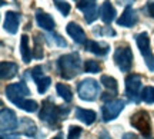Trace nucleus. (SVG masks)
I'll return each instance as SVG.
<instances>
[{
    "mask_svg": "<svg viewBox=\"0 0 154 139\" xmlns=\"http://www.w3.org/2000/svg\"><path fill=\"white\" fill-rule=\"evenodd\" d=\"M2 139H19L16 135H3V138Z\"/></svg>",
    "mask_w": 154,
    "mask_h": 139,
    "instance_id": "nucleus-35",
    "label": "nucleus"
},
{
    "mask_svg": "<svg viewBox=\"0 0 154 139\" xmlns=\"http://www.w3.org/2000/svg\"><path fill=\"white\" fill-rule=\"evenodd\" d=\"M109 45L106 43H100V42H96V40H87L86 42V50L91 52L94 55H99V56H104L107 55L109 52Z\"/></svg>",
    "mask_w": 154,
    "mask_h": 139,
    "instance_id": "nucleus-18",
    "label": "nucleus"
},
{
    "mask_svg": "<svg viewBox=\"0 0 154 139\" xmlns=\"http://www.w3.org/2000/svg\"><path fill=\"white\" fill-rule=\"evenodd\" d=\"M138 20L137 11L133 7H126V10L121 13V16L117 19V24L124 26V27H133Z\"/></svg>",
    "mask_w": 154,
    "mask_h": 139,
    "instance_id": "nucleus-12",
    "label": "nucleus"
},
{
    "mask_svg": "<svg viewBox=\"0 0 154 139\" xmlns=\"http://www.w3.org/2000/svg\"><path fill=\"white\" fill-rule=\"evenodd\" d=\"M6 95L11 103L17 105L19 102H22L27 95H30V89L24 82H19V83H11L6 88Z\"/></svg>",
    "mask_w": 154,
    "mask_h": 139,
    "instance_id": "nucleus-7",
    "label": "nucleus"
},
{
    "mask_svg": "<svg viewBox=\"0 0 154 139\" xmlns=\"http://www.w3.org/2000/svg\"><path fill=\"white\" fill-rule=\"evenodd\" d=\"M123 139H138V138L136 136V135H133V134H126Z\"/></svg>",
    "mask_w": 154,
    "mask_h": 139,
    "instance_id": "nucleus-34",
    "label": "nucleus"
},
{
    "mask_svg": "<svg viewBox=\"0 0 154 139\" xmlns=\"http://www.w3.org/2000/svg\"><path fill=\"white\" fill-rule=\"evenodd\" d=\"M67 113H69V108L64 109V108H60V106L46 100L42 105V111L38 113V118L51 128H57L60 125V121L66 119Z\"/></svg>",
    "mask_w": 154,
    "mask_h": 139,
    "instance_id": "nucleus-1",
    "label": "nucleus"
},
{
    "mask_svg": "<svg viewBox=\"0 0 154 139\" xmlns=\"http://www.w3.org/2000/svg\"><path fill=\"white\" fill-rule=\"evenodd\" d=\"M147 10H149L150 16L154 17V2H149V5H147Z\"/></svg>",
    "mask_w": 154,
    "mask_h": 139,
    "instance_id": "nucleus-32",
    "label": "nucleus"
},
{
    "mask_svg": "<svg viewBox=\"0 0 154 139\" xmlns=\"http://www.w3.org/2000/svg\"><path fill=\"white\" fill-rule=\"evenodd\" d=\"M16 106H19L20 109H23V111H26V112H36L38 108L37 102L36 100H30V99H23Z\"/></svg>",
    "mask_w": 154,
    "mask_h": 139,
    "instance_id": "nucleus-23",
    "label": "nucleus"
},
{
    "mask_svg": "<svg viewBox=\"0 0 154 139\" xmlns=\"http://www.w3.org/2000/svg\"><path fill=\"white\" fill-rule=\"evenodd\" d=\"M56 89H57V93L60 95L66 102H72L73 100V92H72V89H70V86H67V85H64V83H57Z\"/></svg>",
    "mask_w": 154,
    "mask_h": 139,
    "instance_id": "nucleus-22",
    "label": "nucleus"
},
{
    "mask_svg": "<svg viewBox=\"0 0 154 139\" xmlns=\"http://www.w3.org/2000/svg\"><path fill=\"white\" fill-rule=\"evenodd\" d=\"M99 139H111V138L109 136V134H107L106 131H103V132H101V135L99 136Z\"/></svg>",
    "mask_w": 154,
    "mask_h": 139,
    "instance_id": "nucleus-33",
    "label": "nucleus"
},
{
    "mask_svg": "<svg viewBox=\"0 0 154 139\" xmlns=\"http://www.w3.org/2000/svg\"><path fill=\"white\" fill-rule=\"evenodd\" d=\"M19 72V66L13 62H2L0 63V76L3 80L14 78Z\"/></svg>",
    "mask_w": 154,
    "mask_h": 139,
    "instance_id": "nucleus-15",
    "label": "nucleus"
},
{
    "mask_svg": "<svg viewBox=\"0 0 154 139\" xmlns=\"http://www.w3.org/2000/svg\"><path fill=\"white\" fill-rule=\"evenodd\" d=\"M124 105L126 102L121 99H113L109 100L103 108H101V116H103V121L104 122H110L113 119L120 115V112L124 109Z\"/></svg>",
    "mask_w": 154,
    "mask_h": 139,
    "instance_id": "nucleus-8",
    "label": "nucleus"
},
{
    "mask_svg": "<svg viewBox=\"0 0 154 139\" xmlns=\"http://www.w3.org/2000/svg\"><path fill=\"white\" fill-rule=\"evenodd\" d=\"M76 118L79 121H82L83 123L86 125H91V123L96 121V112L94 111H90V109H83V108H77L76 109Z\"/></svg>",
    "mask_w": 154,
    "mask_h": 139,
    "instance_id": "nucleus-19",
    "label": "nucleus"
},
{
    "mask_svg": "<svg viewBox=\"0 0 154 139\" xmlns=\"http://www.w3.org/2000/svg\"><path fill=\"white\" fill-rule=\"evenodd\" d=\"M54 5L63 16H67V15L70 13V9H72V7H70V5L67 3L66 0H54Z\"/></svg>",
    "mask_w": 154,
    "mask_h": 139,
    "instance_id": "nucleus-27",
    "label": "nucleus"
},
{
    "mask_svg": "<svg viewBox=\"0 0 154 139\" xmlns=\"http://www.w3.org/2000/svg\"><path fill=\"white\" fill-rule=\"evenodd\" d=\"M94 2L96 0H80L77 3V7L84 13V20L87 23H93L99 16V11H97Z\"/></svg>",
    "mask_w": 154,
    "mask_h": 139,
    "instance_id": "nucleus-11",
    "label": "nucleus"
},
{
    "mask_svg": "<svg viewBox=\"0 0 154 139\" xmlns=\"http://www.w3.org/2000/svg\"><path fill=\"white\" fill-rule=\"evenodd\" d=\"M114 62L121 72H130L133 66V52L128 46H120L114 52Z\"/></svg>",
    "mask_w": 154,
    "mask_h": 139,
    "instance_id": "nucleus-6",
    "label": "nucleus"
},
{
    "mask_svg": "<svg viewBox=\"0 0 154 139\" xmlns=\"http://www.w3.org/2000/svg\"><path fill=\"white\" fill-rule=\"evenodd\" d=\"M141 99L146 103H154V88L153 86H146L141 90Z\"/></svg>",
    "mask_w": 154,
    "mask_h": 139,
    "instance_id": "nucleus-25",
    "label": "nucleus"
},
{
    "mask_svg": "<svg viewBox=\"0 0 154 139\" xmlns=\"http://www.w3.org/2000/svg\"><path fill=\"white\" fill-rule=\"evenodd\" d=\"M84 69H86V72H88V73H99L100 65H99V62L88 59V60H86V63H84Z\"/></svg>",
    "mask_w": 154,
    "mask_h": 139,
    "instance_id": "nucleus-28",
    "label": "nucleus"
},
{
    "mask_svg": "<svg viewBox=\"0 0 154 139\" xmlns=\"http://www.w3.org/2000/svg\"><path fill=\"white\" fill-rule=\"evenodd\" d=\"M138 139H140V138H138Z\"/></svg>",
    "mask_w": 154,
    "mask_h": 139,
    "instance_id": "nucleus-38",
    "label": "nucleus"
},
{
    "mask_svg": "<svg viewBox=\"0 0 154 139\" xmlns=\"http://www.w3.org/2000/svg\"><path fill=\"white\" fill-rule=\"evenodd\" d=\"M19 126H20L22 132L26 135V136H34V135H36V131H37L34 122L32 119H29V118H23L22 121L19 122Z\"/></svg>",
    "mask_w": 154,
    "mask_h": 139,
    "instance_id": "nucleus-20",
    "label": "nucleus"
},
{
    "mask_svg": "<svg viewBox=\"0 0 154 139\" xmlns=\"http://www.w3.org/2000/svg\"><path fill=\"white\" fill-rule=\"evenodd\" d=\"M101 83L104 85L110 92H113V93H116L117 89H119L117 80H116L114 78H111V76H107V75H103V76H101Z\"/></svg>",
    "mask_w": 154,
    "mask_h": 139,
    "instance_id": "nucleus-24",
    "label": "nucleus"
},
{
    "mask_svg": "<svg viewBox=\"0 0 154 139\" xmlns=\"http://www.w3.org/2000/svg\"><path fill=\"white\" fill-rule=\"evenodd\" d=\"M67 33L70 34V37H73V40L79 43V45H86V33H84V30L82 29V26H79L77 23L74 22H70L67 24Z\"/></svg>",
    "mask_w": 154,
    "mask_h": 139,
    "instance_id": "nucleus-13",
    "label": "nucleus"
},
{
    "mask_svg": "<svg viewBox=\"0 0 154 139\" xmlns=\"http://www.w3.org/2000/svg\"><path fill=\"white\" fill-rule=\"evenodd\" d=\"M38 36H36V45H34V50H33V57H36V59H42L43 57V49L40 47V45H38Z\"/></svg>",
    "mask_w": 154,
    "mask_h": 139,
    "instance_id": "nucleus-30",
    "label": "nucleus"
},
{
    "mask_svg": "<svg viewBox=\"0 0 154 139\" xmlns=\"http://www.w3.org/2000/svg\"><path fill=\"white\" fill-rule=\"evenodd\" d=\"M36 83H37V89L40 93H44L46 90L49 89L50 83H51V79L49 76H43V78H40L36 80Z\"/></svg>",
    "mask_w": 154,
    "mask_h": 139,
    "instance_id": "nucleus-26",
    "label": "nucleus"
},
{
    "mask_svg": "<svg viewBox=\"0 0 154 139\" xmlns=\"http://www.w3.org/2000/svg\"><path fill=\"white\" fill-rule=\"evenodd\" d=\"M36 20H37V24L40 26L42 29L44 30H53L54 29V20H53V17L47 15V13H44L42 10H37L36 11Z\"/></svg>",
    "mask_w": 154,
    "mask_h": 139,
    "instance_id": "nucleus-17",
    "label": "nucleus"
},
{
    "mask_svg": "<svg viewBox=\"0 0 154 139\" xmlns=\"http://www.w3.org/2000/svg\"><path fill=\"white\" fill-rule=\"evenodd\" d=\"M53 139H63V138H61V135H57V136H54Z\"/></svg>",
    "mask_w": 154,
    "mask_h": 139,
    "instance_id": "nucleus-36",
    "label": "nucleus"
},
{
    "mask_svg": "<svg viewBox=\"0 0 154 139\" xmlns=\"http://www.w3.org/2000/svg\"><path fill=\"white\" fill-rule=\"evenodd\" d=\"M57 66L60 70V76L64 79H73L82 70V60L79 53L63 55L57 60Z\"/></svg>",
    "mask_w": 154,
    "mask_h": 139,
    "instance_id": "nucleus-2",
    "label": "nucleus"
},
{
    "mask_svg": "<svg viewBox=\"0 0 154 139\" xmlns=\"http://www.w3.org/2000/svg\"><path fill=\"white\" fill-rule=\"evenodd\" d=\"M77 93L83 100H96L100 95V85L94 79H84L77 86Z\"/></svg>",
    "mask_w": 154,
    "mask_h": 139,
    "instance_id": "nucleus-3",
    "label": "nucleus"
},
{
    "mask_svg": "<svg viewBox=\"0 0 154 139\" xmlns=\"http://www.w3.org/2000/svg\"><path fill=\"white\" fill-rule=\"evenodd\" d=\"M19 22H20V16L16 11H7L5 17V30H7L9 33L14 34L19 30Z\"/></svg>",
    "mask_w": 154,
    "mask_h": 139,
    "instance_id": "nucleus-14",
    "label": "nucleus"
},
{
    "mask_svg": "<svg viewBox=\"0 0 154 139\" xmlns=\"http://www.w3.org/2000/svg\"><path fill=\"white\" fill-rule=\"evenodd\" d=\"M100 16H101V20H103L106 24H110V23L114 20L116 9L110 3V0H106L104 3L101 5V9H100Z\"/></svg>",
    "mask_w": 154,
    "mask_h": 139,
    "instance_id": "nucleus-16",
    "label": "nucleus"
},
{
    "mask_svg": "<svg viewBox=\"0 0 154 139\" xmlns=\"http://www.w3.org/2000/svg\"><path fill=\"white\" fill-rule=\"evenodd\" d=\"M79 2H80V0H79Z\"/></svg>",
    "mask_w": 154,
    "mask_h": 139,
    "instance_id": "nucleus-37",
    "label": "nucleus"
},
{
    "mask_svg": "<svg viewBox=\"0 0 154 139\" xmlns=\"http://www.w3.org/2000/svg\"><path fill=\"white\" fill-rule=\"evenodd\" d=\"M130 123L143 135L144 138H150L151 136V121H150L149 113L146 111L136 112L131 116V119H130Z\"/></svg>",
    "mask_w": 154,
    "mask_h": 139,
    "instance_id": "nucleus-4",
    "label": "nucleus"
},
{
    "mask_svg": "<svg viewBox=\"0 0 154 139\" xmlns=\"http://www.w3.org/2000/svg\"><path fill=\"white\" fill-rule=\"evenodd\" d=\"M20 50H22V57L24 63H29L33 57V53L30 50V46H29V36L27 34H23L22 36V42H20Z\"/></svg>",
    "mask_w": 154,
    "mask_h": 139,
    "instance_id": "nucleus-21",
    "label": "nucleus"
},
{
    "mask_svg": "<svg viewBox=\"0 0 154 139\" xmlns=\"http://www.w3.org/2000/svg\"><path fill=\"white\" fill-rule=\"evenodd\" d=\"M136 42H137V46L140 49V53L144 57V62L151 72H154V55L151 49H150V39L149 34L143 32V33H138L136 36Z\"/></svg>",
    "mask_w": 154,
    "mask_h": 139,
    "instance_id": "nucleus-5",
    "label": "nucleus"
},
{
    "mask_svg": "<svg viewBox=\"0 0 154 139\" xmlns=\"http://www.w3.org/2000/svg\"><path fill=\"white\" fill-rule=\"evenodd\" d=\"M32 76H33L34 80H37V79L43 78V67H42V66L33 67V70H32Z\"/></svg>",
    "mask_w": 154,
    "mask_h": 139,
    "instance_id": "nucleus-31",
    "label": "nucleus"
},
{
    "mask_svg": "<svg viewBox=\"0 0 154 139\" xmlns=\"http://www.w3.org/2000/svg\"><path fill=\"white\" fill-rule=\"evenodd\" d=\"M140 89H141V78L134 73L128 75L126 78V95L131 102L137 103L140 100V98H141V96H138V95H141Z\"/></svg>",
    "mask_w": 154,
    "mask_h": 139,
    "instance_id": "nucleus-9",
    "label": "nucleus"
},
{
    "mask_svg": "<svg viewBox=\"0 0 154 139\" xmlns=\"http://www.w3.org/2000/svg\"><path fill=\"white\" fill-rule=\"evenodd\" d=\"M0 122H2V132H10L14 131L19 126V121H17L16 113L11 111V109H3L2 111V118H0Z\"/></svg>",
    "mask_w": 154,
    "mask_h": 139,
    "instance_id": "nucleus-10",
    "label": "nucleus"
},
{
    "mask_svg": "<svg viewBox=\"0 0 154 139\" xmlns=\"http://www.w3.org/2000/svg\"><path fill=\"white\" fill-rule=\"evenodd\" d=\"M82 135V128L80 126H70L69 128V136L67 139H79Z\"/></svg>",
    "mask_w": 154,
    "mask_h": 139,
    "instance_id": "nucleus-29",
    "label": "nucleus"
}]
</instances>
